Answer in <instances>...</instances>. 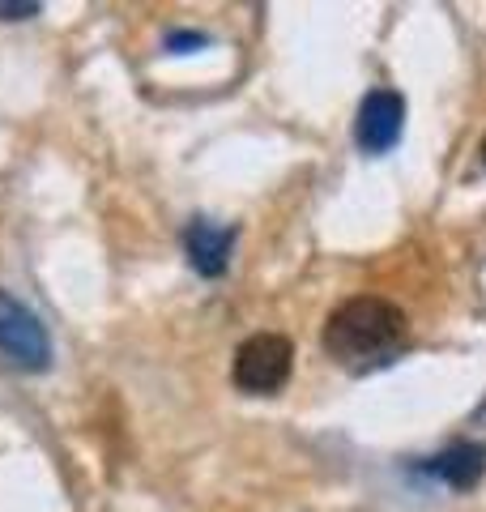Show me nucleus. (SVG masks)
Here are the masks:
<instances>
[{"label": "nucleus", "instance_id": "nucleus-1", "mask_svg": "<svg viewBox=\"0 0 486 512\" xmlns=\"http://www.w3.org/2000/svg\"><path fill=\"white\" fill-rule=\"evenodd\" d=\"M410 342V320L380 295H354L324 320V350L350 372H376Z\"/></svg>", "mask_w": 486, "mask_h": 512}, {"label": "nucleus", "instance_id": "nucleus-2", "mask_svg": "<svg viewBox=\"0 0 486 512\" xmlns=\"http://www.w3.org/2000/svg\"><path fill=\"white\" fill-rule=\"evenodd\" d=\"M290 367H295V346H290V338H282V333H252V338L235 350L231 376L243 393L269 397L290 380Z\"/></svg>", "mask_w": 486, "mask_h": 512}, {"label": "nucleus", "instance_id": "nucleus-3", "mask_svg": "<svg viewBox=\"0 0 486 512\" xmlns=\"http://www.w3.org/2000/svg\"><path fill=\"white\" fill-rule=\"evenodd\" d=\"M0 355L22 372L52 367V338H47L43 320L9 291H0Z\"/></svg>", "mask_w": 486, "mask_h": 512}, {"label": "nucleus", "instance_id": "nucleus-4", "mask_svg": "<svg viewBox=\"0 0 486 512\" xmlns=\"http://www.w3.org/2000/svg\"><path fill=\"white\" fill-rule=\"evenodd\" d=\"M405 133V99L397 90H371L359 103V120H354V141L367 154L393 150Z\"/></svg>", "mask_w": 486, "mask_h": 512}, {"label": "nucleus", "instance_id": "nucleus-5", "mask_svg": "<svg viewBox=\"0 0 486 512\" xmlns=\"http://www.w3.org/2000/svg\"><path fill=\"white\" fill-rule=\"evenodd\" d=\"M184 252L201 278H222L226 265H231V252H235V231L218 227V222H209V218H192L184 227Z\"/></svg>", "mask_w": 486, "mask_h": 512}, {"label": "nucleus", "instance_id": "nucleus-6", "mask_svg": "<svg viewBox=\"0 0 486 512\" xmlns=\"http://www.w3.org/2000/svg\"><path fill=\"white\" fill-rule=\"evenodd\" d=\"M431 474L440 478V483H448L452 491L478 487V478L486 474V444H478V440H457V444H448L444 453L431 461Z\"/></svg>", "mask_w": 486, "mask_h": 512}, {"label": "nucleus", "instance_id": "nucleus-7", "mask_svg": "<svg viewBox=\"0 0 486 512\" xmlns=\"http://www.w3.org/2000/svg\"><path fill=\"white\" fill-rule=\"evenodd\" d=\"M180 47H205V35H197V30H175V35H167V52H180Z\"/></svg>", "mask_w": 486, "mask_h": 512}, {"label": "nucleus", "instance_id": "nucleus-8", "mask_svg": "<svg viewBox=\"0 0 486 512\" xmlns=\"http://www.w3.org/2000/svg\"><path fill=\"white\" fill-rule=\"evenodd\" d=\"M39 5L30 0V5H0V18H9V22H26V18H35Z\"/></svg>", "mask_w": 486, "mask_h": 512}, {"label": "nucleus", "instance_id": "nucleus-9", "mask_svg": "<svg viewBox=\"0 0 486 512\" xmlns=\"http://www.w3.org/2000/svg\"><path fill=\"white\" fill-rule=\"evenodd\" d=\"M482 158H486V141H482Z\"/></svg>", "mask_w": 486, "mask_h": 512}]
</instances>
